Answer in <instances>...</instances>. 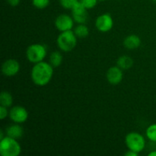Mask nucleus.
Masks as SVG:
<instances>
[{
  "label": "nucleus",
  "instance_id": "obj_1",
  "mask_svg": "<svg viewBox=\"0 0 156 156\" xmlns=\"http://www.w3.org/2000/svg\"><path fill=\"white\" fill-rule=\"evenodd\" d=\"M53 67L50 62L41 61L35 63L30 71V77L34 83L37 86L48 85L53 76Z\"/></svg>",
  "mask_w": 156,
  "mask_h": 156
},
{
  "label": "nucleus",
  "instance_id": "obj_2",
  "mask_svg": "<svg viewBox=\"0 0 156 156\" xmlns=\"http://www.w3.org/2000/svg\"><path fill=\"white\" fill-rule=\"evenodd\" d=\"M21 152L18 140L5 136L0 140V155L2 156H18Z\"/></svg>",
  "mask_w": 156,
  "mask_h": 156
},
{
  "label": "nucleus",
  "instance_id": "obj_3",
  "mask_svg": "<svg viewBox=\"0 0 156 156\" xmlns=\"http://www.w3.org/2000/svg\"><path fill=\"white\" fill-rule=\"evenodd\" d=\"M77 38L73 30L60 32L56 39V44L60 50L70 52L77 45Z\"/></svg>",
  "mask_w": 156,
  "mask_h": 156
},
{
  "label": "nucleus",
  "instance_id": "obj_4",
  "mask_svg": "<svg viewBox=\"0 0 156 156\" xmlns=\"http://www.w3.org/2000/svg\"><path fill=\"white\" fill-rule=\"evenodd\" d=\"M47 55V47L41 44H31L26 50V57L27 60L34 64L44 61Z\"/></svg>",
  "mask_w": 156,
  "mask_h": 156
},
{
  "label": "nucleus",
  "instance_id": "obj_5",
  "mask_svg": "<svg viewBox=\"0 0 156 156\" xmlns=\"http://www.w3.org/2000/svg\"><path fill=\"white\" fill-rule=\"evenodd\" d=\"M125 144L128 149L140 154L146 147V139L137 132H130L125 137Z\"/></svg>",
  "mask_w": 156,
  "mask_h": 156
},
{
  "label": "nucleus",
  "instance_id": "obj_6",
  "mask_svg": "<svg viewBox=\"0 0 156 156\" xmlns=\"http://www.w3.org/2000/svg\"><path fill=\"white\" fill-rule=\"evenodd\" d=\"M88 9H85L81 1H78L71 9L72 17L75 22L78 24H85L88 19Z\"/></svg>",
  "mask_w": 156,
  "mask_h": 156
},
{
  "label": "nucleus",
  "instance_id": "obj_7",
  "mask_svg": "<svg viewBox=\"0 0 156 156\" xmlns=\"http://www.w3.org/2000/svg\"><path fill=\"white\" fill-rule=\"evenodd\" d=\"M9 117L12 122L21 124L27 121L28 118V112L24 107L16 105L10 109Z\"/></svg>",
  "mask_w": 156,
  "mask_h": 156
},
{
  "label": "nucleus",
  "instance_id": "obj_8",
  "mask_svg": "<svg viewBox=\"0 0 156 156\" xmlns=\"http://www.w3.org/2000/svg\"><path fill=\"white\" fill-rule=\"evenodd\" d=\"M114 26V20L111 14L104 13L99 15L95 20V27L101 32L110 31Z\"/></svg>",
  "mask_w": 156,
  "mask_h": 156
},
{
  "label": "nucleus",
  "instance_id": "obj_9",
  "mask_svg": "<svg viewBox=\"0 0 156 156\" xmlns=\"http://www.w3.org/2000/svg\"><path fill=\"white\" fill-rule=\"evenodd\" d=\"M74 19L67 14H61L55 19L54 24L58 30L60 32L73 30L74 26Z\"/></svg>",
  "mask_w": 156,
  "mask_h": 156
},
{
  "label": "nucleus",
  "instance_id": "obj_10",
  "mask_svg": "<svg viewBox=\"0 0 156 156\" xmlns=\"http://www.w3.org/2000/svg\"><path fill=\"white\" fill-rule=\"evenodd\" d=\"M20 71V63L15 59H6L2 65V73L6 77H13Z\"/></svg>",
  "mask_w": 156,
  "mask_h": 156
},
{
  "label": "nucleus",
  "instance_id": "obj_11",
  "mask_svg": "<svg viewBox=\"0 0 156 156\" xmlns=\"http://www.w3.org/2000/svg\"><path fill=\"white\" fill-rule=\"evenodd\" d=\"M106 78L111 85H117L122 82L123 78V69L117 66L109 68L107 71Z\"/></svg>",
  "mask_w": 156,
  "mask_h": 156
},
{
  "label": "nucleus",
  "instance_id": "obj_12",
  "mask_svg": "<svg viewBox=\"0 0 156 156\" xmlns=\"http://www.w3.org/2000/svg\"><path fill=\"white\" fill-rule=\"evenodd\" d=\"M5 134L11 138L15 139V140H19L24 135V129L21 126H20V123H15V124L9 125L5 129Z\"/></svg>",
  "mask_w": 156,
  "mask_h": 156
},
{
  "label": "nucleus",
  "instance_id": "obj_13",
  "mask_svg": "<svg viewBox=\"0 0 156 156\" xmlns=\"http://www.w3.org/2000/svg\"><path fill=\"white\" fill-rule=\"evenodd\" d=\"M141 39L136 34H130L123 41V46L128 50H135L141 45Z\"/></svg>",
  "mask_w": 156,
  "mask_h": 156
},
{
  "label": "nucleus",
  "instance_id": "obj_14",
  "mask_svg": "<svg viewBox=\"0 0 156 156\" xmlns=\"http://www.w3.org/2000/svg\"><path fill=\"white\" fill-rule=\"evenodd\" d=\"M133 59L132 57L127 55H123L120 56L117 61V66L121 69L126 70L130 69L133 65Z\"/></svg>",
  "mask_w": 156,
  "mask_h": 156
},
{
  "label": "nucleus",
  "instance_id": "obj_15",
  "mask_svg": "<svg viewBox=\"0 0 156 156\" xmlns=\"http://www.w3.org/2000/svg\"><path fill=\"white\" fill-rule=\"evenodd\" d=\"M62 53L59 51H53L50 53V57H49V62L52 65L53 68H57L62 64Z\"/></svg>",
  "mask_w": 156,
  "mask_h": 156
},
{
  "label": "nucleus",
  "instance_id": "obj_16",
  "mask_svg": "<svg viewBox=\"0 0 156 156\" xmlns=\"http://www.w3.org/2000/svg\"><path fill=\"white\" fill-rule=\"evenodd\" d=\"M13 104V98L9 91H3L0 94V105L5 108H11Z\"/></svg>",
  "mask_w": 156,
  "mask_h": 156
},
{
  "label": "nucleus",
  "instance_id": "obj_17",
  "mask_svg": "<svg viewBox=\"0 0 156 156\" xmlns=\"http://www.w3.org/2000/svg\"><path fill=\"white\" fill-rule=\"evenodd\" d=\"M78 38H85L89 34V29L85 24H79L73 30Z\"/></svg>",
  "mask_w": 156,
  "mask_h": 156
},
{
  "label": "nucleus",
  "instance_id": "obj_18",
  "mask_svg": "<svg viewBox=\"0 0 156 156\" xmlns=\"http://www.w3.org/2000/svg\"><path fill=\"white\" fill-rule=\"evenodd\" d=\"M146 137L150 141L156 143V123H152L149 125L146 131Z\"/></svg>",
  "mask_w": 156,
  "mask_h": 156
},
{
  "label": "nucleus",
  "instance_id": "obj_19",
  "mask_svg": "<svg viewBox=\"0 0 156 156\" xmlns=\"http://www.w3.org/2000/svg\"><path fill=\"white\" fill-rule=\"evenodd\" d=\"M50 0H32V5L36 9H44L50 5Z\"/></svg>",
  "mask_w": 156,
  "mask_h": 156
},
{
  "label": "nucleus",
  "instance_id": "obj_20",
  "mask_svg": "<svg viewBox=\"0 0 156 156\" xmlns=\"http://www.w3.org/2000/svg\"><path fill=\"white\" fill-rule=\"evenodd\" d=\"M78 1L79 0H59V4L63 9H70V10Z\"/></svg>",
  "mask_w": 156,
  "mask_h": 156
},
{
  "label": "nucleus",
  "instance_id": "obj_21",
  "mask_svg": "<svg viewBox=\"0 0 156 156\" xmlns=\"http://www.w3.org/2000/svg\"><path fill=\"white\" fill-rule=\"evenodd\" d=\"M85 9H91L97 5V3L98 0H80Z\"/></svg>",
  "mask_w": 156,
  "mask_h": 156
},
{
  "label": "nucleus",
  "instance_id": "obj_22",
  "mask_svg": "<svg viewBox=\"0 0 156 156\" xmlns=\"http://www.w3.org/2000/svg\"><path fill=\"white\" fill-rule=\"evenodd\" d=\"M9 111H8L7 108L4 106H0V118L1 120H4L5 118L9 116Z\"/></svg>",
  "mask_w": 156,
  "mask_h": 156
},
{
  "label": "nucleus",
  "instance_id": "obj_23",
  "mask_svg": "<svg viewBox=\"0 0 156 156\" xmlns=\"http://www.w3.org/2000/svg\"><path fill=\"white\" fill-rule=\"evenodd\" d=\"M7 2L9 5H11L12 7H16L20 4L21 0H7Z\"/></svg>",
  "mask_w": 156,
  "mask_h": 156
},
{
  "label": "nucleus",
  "instance_id": "obj_24",
  "mask_svg": "<svg viewBox=\"0 0 156 156\" xmlns=\"http://www.w3.org/2000/svg\"><path fill=\"white\" fill-rule=\"evenodd\" d=\"M139 155V153H137V152H133V151H132V150H128L127 152H126V153H125V156H137Z\"/></svg>",
  "mask_w": 156,
  "mask_h": 156
},
{
  "label": "nucleus",
  "instance_id": "obj_25",
  "mask_svg": "<svg viewBox=\"0 0 156 156\" xmlns=\"http://www.w3.org/2000/svg\"><path fill=\"white\" fill-rule=\"evenodd\" d=\"M148 155L149 156H156V150L152 151L151 152H149V153L148 154Z\"/></svg>",
  "mask_w": 156,
  "mask_h": 156
},
{
  "label": "nucleus",
  "instance_id": "obj_26",
  "mask_svg": "<svg viewBox=\"0 0 156 156\" xmlns=\"http://www.w3.org/2000/svg\"><path fill=\"white\" fill-rule=\"evenodd\" d=\"M5 136H4V131L3 130H1V132H0V140H2L3 138H5Z\"/></svg>",
  "mask_w": 156,
  "mask_h": 156
},
{
  "label": "nucleus",
  "instance_id": "obj_27",
  "mask_svg": "<svg viewBox=\"0 0 156 156\" xmlns=\"http://www.w3.org/2000/svg\"><path fill=\"white\" fill-rule=\"evenodd\" d=\"M152 1H153L155 3H156V0H152Z\"/></svg>",
  "mask_w": 156,
  "mask_h": 156
},
{
  "label": "nucleus",
  "instance_id": "obj_28",
  "mask_svg": "<svg viewBox=\"0 0 156 156\" xmlns=\"http://www.w3.org/2000/svg\"><path fill=\"white\" fill-rule=\"evenodd\" d=\"M98 1H105V0H98Z\"/></svg>",
  "mask_w": 156,
  "mask_h": 156
}]
</instances>
